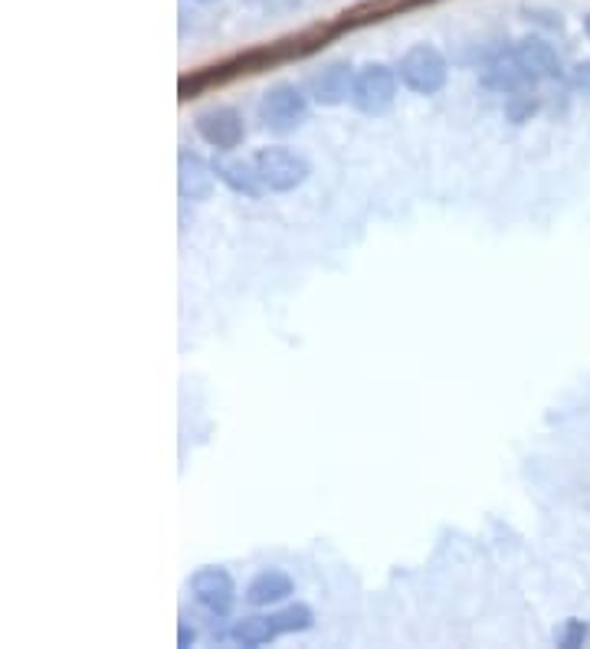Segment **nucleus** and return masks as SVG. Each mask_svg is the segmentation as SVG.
I'll use <instances>...</instances> for the list:
<instances>
[{
	"label": "nucleus",
	"mask_w": 590,
	"mask_h": 649,
	"mask_svg": "<svg viewBox=\"0 0 590 649\" xmlns=\"http://www.w3.org/2000/svg\"><path fill=\"white\" fill-rule=\"evenodd\" d=\"M574 82H577V89L590 92V59H584V63L574 66Z\"/></svg>",
	"instance_id": "obj_16"
},
{
	"label": "nucleus",
	"mask_w": 590,
	"mask_h": 649,
	"mask_svg": "<svg viewBox=\"0 0 590 649\" xmlns=\"http://www.w3.org/2000/svg\"><path fill=\"white\" fill-rule=\"evenodd\" d=\"M253 164H256L259 177H263L266 191H273V194L295 191V187H302L312 174L309 161H305L302 155H295V151H289V148H279V145L259 148Z\"/></svg>",
	"instance_id": "obj_4"
},
{
	"label": "nucleus",
	"mask_w": 590,
	"mask_h": 649,
	"mask_svg": "<svg viewBox=\"0 0 590 649\" xmlns=\"http://www.w3.org/2000/svg\"><path fill=\"white\" fill-rule=\"evenodd\" d=\"M276 627H273V613L269 617H243L233 623L230 630V640L236 646H263L269 640H276Z\"/></svg>",
	"instance_id": "obj_13"
},
{
	"label": "nucleus",
	"mask_w": 590,
	"mask_h": 649,
	"mask_svg": "<svg viewBox=\"0 0 590 649\" xmlns=\"http://www.w3.org/2000/svg\"><path fill=\"white\" fill-rule=\"evenodd\" d=\"M515 56L535 79H561V59L551 43L538 37H525L515 46Z\"/></svg>",
	"instance_id": "obj_11"
},
{
	"label": "nucleus",
	"mask_w": 590,
	"mask_h": 649,
	"mask_svg": "<svg viewBox=\"0 0 590 649\" xmlns=\"http://www.w3.org/2000/svg\"><path fill=\"white\" fill-rule=\"evenodd\" d=\"M214 164H207L200 155L181 151L177 158V191L184 200H207L214 194Z\"/></svg>",
	"instance_id": "obj_9"
},
{
	"label": "nucleus",
	"mask_w": 590,
	"mask_h": 649,
	"mask_svg": "<svg viewBox=\"0 0 590 649\" xmlns=\"http://www.w3.org/2000/svg\"><path fill=\"white\" fill-rule=\"evenodd\" d=\"M194 128H197V135L204 138L210 148H220V151H230V148H236L246 138L243 115L236 112V109H230V105H217V109L200 112Z\"/></svg>",
	"instance_id": "obj_5"
},
{
	"label": "nucleus",
	"mask_w": 590,
	"mask_h": 649,
	"mask_svg": "<svg viewBox=\"0 0 590 649\" xmlns=\"http://www.w3.org/2000/svg\"><path fill=\"white\" fill-rule=\"evenodd\" d=\"M292 594V577L282 574V571H263L256 574L250 587H246V600L253 607H269V604H279Z\"/></svg>",
	"instance_id": "obj_12"
},
{
	"label": "nucleus",
	"mask_w": 590,
	"mask_h": 649,
	"mask_svg": "<svg viewBox=\"0 0 590 649\" xmlns=\"http://www.w3.org/2000/svg\"><path fill=\"white\" fill-rule=\"evenodd\" d=\"M397 76L400 82L417 92V96H436L446 86V76H450V66H446L443 53L430 43H417L400 56L397 63Z\"/></svg>",
	"instance_id": "obj_1"
},
{
	"label": "nucleus",
	"mask_w": 590,
	"mask_h": 649,
	"mask_svg": "<svg viewBox=\"0 0 590 649\" xmlns=\"http://www.w3.org/2000/svg\"><path fill=\"white\" fill-rule=\"evenodd\" d=\"M584 30H587V37H590V17L584 20Z\"/></svg>",
	"instance_id": "obj_18"
},
{
	"label": "nucleus",
	"mask_w": 590,
	"mask_h": 649,
	"mask_svg": "<svg viewBox=\"0 0 590 649\" xmlns=\"http://www.w3.org/2000/svg\"><path fill=\"white\" fill-rule=\"evenodd\" d=\"M535 82L538 79L518 63L515 53L492 59V63L486 66V73H482V86L492 89V92H502V96H518V92H525L528 86H535Z\"/></svg>",
	"instance_id": "obj_8"
},
{
	"label": "nucleus",
	"mask_w": 590,
	"mask_h": 649,
	"mask_svg": "<svg viewBox=\"0 0 590 649\" xmlns=\"http://www.w3.org/2000/svg\"><path fill=\"white\" fill-rule=\"evenodd\" d=\"M354 76H358V73H354L348 63H332V66H325L322 73H315L305 89H309L312 102L325 105V109H335V105L351 99Z\"/></svg>",
	"instance_id": "obj_7"
},
{
	"label": "nucleus",
	"mask_w": 590,
	"mask_h": 649,
	"mask_svg": "<svg viewBox=\"0 0 590 649\" xmlns=\"http://www.w3.org/2000/svg\"><path fill=\"white\" fill-rule=\"evenodd\" d=\"M214 174H217V181H223L233 194H240V197L256 200V197H263V191H266V184H263V177H259L256 164H246L240 158H217L214 161Z\"/></svg>",
	"instance_id": "obj_10"
},
{
	"label": "nucleus",
	"mask_w": 590,
	"mask_h": 649,
	"mask_svg": "<svg viewBox=\"0 0 590 649\" xmlns=\"http://www.w3.org/2000/svg\"><path fill=\"white\" fill-rule=\"evenodd\" d=\"M191 590H194V600L207 613L214 617H227L236 604V587H233V577L223 571V568H200L191 577Z\"/></svg>",
	"instance_id": "obj_6"
},
{
	"label": "nucleus",
	"mask_w": 590,
	"mask_h": 649,
	"mask_svg": "<svg viewBox=\"0 0 590 649\" xmlns=\"http://www.w3.org/2000/svg\"><path fill=\"white\" fill-rule=\"evenodd\" d=\"M558 646H564V649H577V646H584V640H587V623L584 620H564V627L558 630Z\"/></svg>",
	"instance_id": "obj_15"
},
{
	"label": "nucleus",
	"mask_w": 590,
	"mask_h": 649,
	"mask_svg": "<svg viewBox=\"0 0 590 649\" xmlns=\"http://www.w3.org/2000/svg\"><path fill=\"white\" fill-rule=\"evenodd\" d=\"M194 640H197L194 627H187V623H181V627H177V646L187 649V646H194Z\"/></svg>",
	"instance_id": "obj_17"
},
{
	"label": "nucleus",
	"mask_w": 590,
	"mask_h": 649,
	"mask_svg": "<svg viewBox=\"0 0 590 649\" xmlns=\"http://www.w3.org/2000/svg\"><path fill=\"white\" fill-rule=\"evenodd\" d=\"M312 623H315V617H312V610L305 607V604H292V607H286V610L273 613V627H276L279 636H286V633H302V630H309Z\"/></svg>",
	"instance_id": "obj_14"
},
{
	"label": "nucleus",
	"mask_w": 590,
	"mask_h": 649,
	"mask_svg": "<svg viewBox=\"0 0 590 649\" xmlns=\"http://www.w3.org/2000/svg\"><path fill=\"white\" fill-rule=\"evenodd\" d=\"M397 86H400L397 69H391L387 63H368L354 76L351 105L361 115H384L397 102Z\"/></svg>",
	"instance_id": "obj_3"
},
{
	"label": "nucleus",
	"mask_w": 590,
	"mask_h": 649,
	"mask_svg": "<svg viewBox=\"0 0 590 649\" xmlns=\"http://www.w3.org/2000/svg\"><path fill=\"white\" fill-rule=\"evenodd\" d=\"M259 122L273 135L295 132V128L309 122V96L302 89L289 86V82H279L259 102Z\"/></svg>",
	"instance_id": "obj_2"
}]
</instances>
